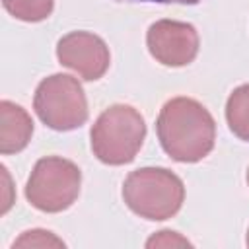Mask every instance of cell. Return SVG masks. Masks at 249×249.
<instances>
[{
    "mask_svg": "<svg viewBox=\"0 0 249 249\" xmlns=\"http://www.w3.org/2000/svg\"><path fill=\"white\" fill-rule=\"evenodd\" d=\"M156 132L163 152L181 163L200 161L216 142V123L210 111L193 97L165 101L158 115Z\"/></svg>",
    "mask_w": 249,
    "mask_h": 249,
    "instance_id": "6da1fadb",
    "label": "cell"
},
{
    "mask_svg": "<svg viewBox=\"0 0 249 249\" xmlns=\"http://www.w3.org/2000/svg\"><path fill=\"white\" fill-rule=\"evenodd\" d=\"M123 198L136 216L161 222L181 210L185 187L183 181L165 167H140L124 179Z\"/></svg>",
    "mask_w": 249,
    "mask_h": 249,
    "instance_id": "7a4b0ae2",
    "label": "cell"
},
{
    "mask_svg": "<svg viewBox=\"0 0 249 249\" xmlns=\"http://www.w3.org/2000/svg\"><path fill=\"white\" fill-rule=\"evenodd\" d=\"M93 156L107 165L130 163L146 138L144 117L124 103L107 107L91 126L89 132Z\"/></svg>",
    "mask_w": 249,
    "mask_h": 249,
    "instance_id": "3957f363",
    "label": "cell"
},
{
    "mask_svg": "<svg viewBox=\"0 0 249 249\" xmlns=\"http://www.w3.org/2000/svg\"><path fill=\"white\" fill-rule=\"evenodd\" d=\"M80 167L60 156L41 158L25 185V198L41 212H62L74 204L80 195Z\"/></svg>",
    "mask_w": 249,
    "mask_h": 249,
    "instance_id": "277c9868",
    "label": "cell"
},
{
    "mask_svg": "<svg viewBox=\"0 0 249 249\" xmlns=\"http://www.w3.org/2000/svg\"><path fill=\"white\" fill-rule=\"evenodd\" d=\"M33 109L43 124L66 132L88 121V99L82 84L70 74H53L35 89Z\"/></svg>",
    "mask_w": 249,
    "mask_h": 249,
    "instance_id": "5b68a950",
    "label": "cell"
},
{
    "mask_svg": "<svg viewBox=\"0 0 249 249\" xmlns=\"http://www.w3.org/2000/svg\"><path fill=\"white\" fill-rule=\"evenodd\" d=\"M146 45L150 54L163 66L179 68L191 64L198 54V33L195 25L175 19H160L148 27Z\"/></svg>",
    "mask_w": 249,
    "mask_h": 249,
    "instance_id": "8992f818",
    "label": "cell"
},
{
    "mask_svg": "<svg viewBox=\"0 0 249 249\" xmlns=\"http://www.w3.org/2000/svg\"><path fill=\"white\" fill-rule=\"evenodd\" d=\"M56 58L62 66L74 70L82 80H99L109 64L111 54L105 41L89 31H72L56 43Z\"/></svg>",
    "mask_w": 249,
    "mask_h": 249,
    "instance_id": "52a82bcc",
    "label": "cell"
},
{
    "mask_svg": "<svg viewBox=\"0 0 249 249\" xmlns=\"http://www.w3.org/2000/svg\"><path fill=\"white\" fill-rule=\"evenodd\" d=\"M33 134V121L14 101H0V152L4 156L21 152Z\"/></svg>",
    "mask_w": 249,
    "mask_h": 249,
    "instance_id": "ba28073f",
    "label": "cell"
},
{
    "mask_svg": "<svg viewBox=\"0 0 249 249\" xmlns=\"http://www.w3.org/2000/svg\"><path fill=\"white\" fill-rule=\"evenodd\" d=\"M226 121L230 130L249 142V84L235 88L226 101Z\"/></svg>",
    "mask_w": 249,
    "mask_h": 249,
    "instance_id": "9c48e42d",
    "label": "cell"
},
{
    "mask_svg": "<svg viewBox=\"0 0 249 249\" xmlns=\"http://www.w3.org/2000/svg\"><path fill=\"white\" fill-rule=\"evenodd\" d=\"M4 10L21 21H43L53 14L54 0H2Z\"/></svg>",
    "mask_w": 249,
    "mask_h": 249,
    "instance_id": "30bf717a",
    "label": "cell"
},
{
    "mask_svg": "<svg viewBox=\"0 0 249 249\" xmlns=\"http://www.w3.org/2000/svg\"><path fill=\"white\" fill-rule=\"evenodd\" d=\"M49 245L64 247V243H62L60 239H56L51 231H45V230H31V231H25V233L14 243V249H16V247H49Z\"/></svg>",
    "mask_w": 249,
    "mask_h": 249,
    "instance_id": "8fae6325",
    "label": "cell"
},
{
    "mask_svg": "<svg viewBox=\"0 0 249 249\" xmlns=\"http://www.w3.org/2000/svg\"><path fill=\"white\" fill-rule=\"evenodd\" d=\"M175 245H181V247H191V243L181 237L177 231H169V230H163V231H158V235L150 237L146 247H175Z\"/></svg>",
    "mask_w": 249,
    "mask_h": 249,
    "instance_id": "7c38bea8",
    "label": "cell"
},
{
    "mask_svg": "<svg viewBox=\"0 0 249 249\" xmlns=\"http://www.w3.org/2000/svg\"><path fill=\"white\" fill-rule=\"evenodd\" d=\"M117 2H158V4H187V6H193V4H198L200 0H117Z\"/></svg>",
    "mask_w": 249,
    "mask_h": 249,
    "instance_id": "4fadbf2b",
    "label": "cell"
},
{
    "mask_svg": "<svg viewBox=\"0 0 249 249\" xmlns=\"http://www.w3.org/2000/svg\"><path fill=\"white\" fill-rule=\"evenodd\" d=\"M247 247H249V230H247Z\"/></svg>",
    "mask_w": 249,
    "mask_h": 249,
    "instance_id": "5bb4252c",
    "label": "cell"
},
{
    "mask_svg": "<svg viewBox=\"0 0 249 249\" xmlns=\"http://www.w3.org/2000/svg\"><path fill=\"white\" fill-rule=\"evenodd\" d=\"M247 185H249V169H247Z\"/></svg>",
    "mask_w": 249,
    "mask_h": 249,
    "instance_id": "9a60e30c",
    "label": "cell"
}]
</instances>
